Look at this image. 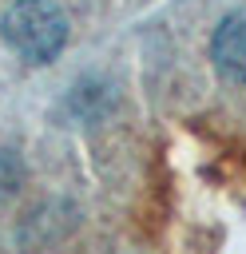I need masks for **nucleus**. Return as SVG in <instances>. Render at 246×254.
I'll use <instances>...</instances> for the list:
<instances>
[{"label": "nucleus", "instance_id": "f257e3e1", "mask_svg": "<svg viewBox=\"0 0 246 254\" xmlns=\"http://www.w3.org/2000/svg\"><path fill=\"white\" fill-rule=\"evenodd\" d=\"M0 36L32 64H48L63 40H67V20L56 4L48 0H16L0 16Z\"/></svg>", "mask_w": 246, "mask_h": 254}, {"label": "nucleus", "instance_id": "f03ea898", "mask_svg": "<svg viewBox=\"0 0 246 254\" xmlns=\"http://www.w3.org/2000/svg\"><path fill=\"white\" fill-rule=\"evenodd\" d=\"M214 64L222 75L246 83V8L226 16L222 28L214 32Z\"/></svg>", "mask_w": 246, "mask_h": 254}]
</instances>
